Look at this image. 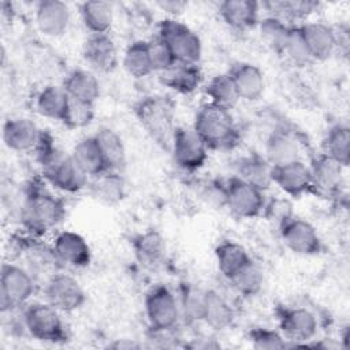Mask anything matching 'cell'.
<instances>
[{
    "instance_id": "7dc6e473",
    "label": "cell",
    "mask_w": 350,
    "mask_h": 350,
    "mask_svg": "<svg viewBox=\"0 0 350 350\" xmlns=\"http://www.w3.org/2000/svg\"><path fill=\"white\" fill-rule=\"evenodd\" d=\"M159 7L170 14H178L180 11H183V8L187 5L186 3L183 1H160L157 3Z\"/></svg>"
},
{
    "instance_id": "f6af8a7d",
    "label": "cell",
    "mask_w": 350,
    "mask_h": 350,
    "mask_svg": "<svg viewBox=\"0 0 350 350\" xmlns=\"http://www.w3.org/2000/svg\"><path fill=\"white\" fill-rule=\"evenodd\" d=\"M148 42V51H149V57L152 63L153 72H164L170 67H172L176 63V59L174 57L171 49L168 45L159 38L157 36Z\"/></svg>"
},
{
    "instance_id": "30bf717a",
    "label": "cell",
    "mask_w": 350,
    "mask_h": 350,
    "mask_svg": "<svg viewBox=\"0 0 350 350\" xmlns=\"http://www.w3.org/2000/svg\"><path fill=\"white\" fill-rule=\"evenodd\" d=\"M170 149L175 164L187 172L202 168L209 156V148L193 127H176Z\"/></svg>"
},
{
    "instance_id": "b9f144b4",
    "label": "cell",
    "mask_w": 350,
    "mask_h": 350,
    "mask_svg": "<svg viewBox=\"0 0 350 350\" xmlns=\"http://www.w3.org/2000/svg\"><path fill=\"white\" fill-rule=\"evenodd\" d=\"M283 53L295 66H306L310 62H313L308 51V46L305 44V40L302 37L299 25L291 26L286 45L283 48Z\"/></svg>"
},
{
    "instance_id": "7a4b0ae2",
    "label": "cell",
    "mask_w": 350,
    "mask_h": 350,
    "mask_svg": "<svg viewBox=\"0 0 350 350\" xmlns=\"http://www.w3.org/2000/svg\"><path fill=\"white\" fill-rule=\"evenodd\" d=\"M66 215L63 201L41 186H31L22 204L21 219L33 234L41 235L56 228Z\"/></svg>"
},
{
    "instance_id": "9c48e42d",
    "label": "cell",
    "mask_w": 350,
    "mask_h": 350,
    "mask_svg": "<svg viewBox=\"0 0 350 350\" xmlns=\"http://www.w3.org/2000/svg\"><path fill=\"white\" fill-rule=\"evenodd\" d=\"M135 112L152 138L170 149L176 129L172 122L171 108L159 97H145L137 105Z\"/></svg>"
},
{
    "instance_id": "8992f818",
    "label": "cell",
    "mask_w": 350,
    "mask_h": 350,
    "mask_svg": "<svg viewBox=\"0 0 350 350\" xmlns=\"http://www.w3.org/2000/svg\"><path fill=\"white\" fill-rule=\"evenodd\" d=\"M157 37L171 49L176 62L198 64L202 56V42L198 34L175 18H164L159 23Z\"/></svg>"
},
{
    "instance_id": "484cf974",
    "label": "cell",
    "mask_w": 350,
    "mask_h": 350,
    "mask_svg": "<svg viewBox=\"0 0 350 350\" xmlns=\"http://www.w3.org/2000/svg\"><path fill=\"white\" fill-rule=\"evenodd\" d=\"M271 164L257 154L243 156L235 164V178L265 191L272 186Z\"/></svg>"
},
{
    "instance_id": "9a60e30c",
    "label": "cell",
    "mask_w": 350,
    "mask_h": 350,
    "mask_svg": "<svg viewBox=\"0 0 350 350\" xmlns=\"http://www.w3.org/2000/svg\"><path fill=\"white\" fill-rule=\"evenodd\" d=\"M271 176L272 185L278 186L287 196L301 197L313 191L309 164L304 160L273 165L271 170Z\"/></svg>"
},
{
    "instance_id": "7c38bea8",
    "label": "cell",
    "mask_w": 350,
    "mask_h": 350,
    "mask_svg": "<svg viewBox=\"0 0 350 350\" xmlns=\"http://www.w3.org/2000/svg\"><path fill=\"white\" fill-rule=\"evenodd\" d=\"M280 239L284 246L298 256H314L321 250V239L312 223L291 216L279 226Z\"/></svg>"
},
{
    "instance_id": "ee69618b",
    "label": "cell",
    "mask_w": 350,
    "mask_h": 350,
    "mask_svg": "<svg viewBox=\"0 0 350 350\" xmlns=\"http://www.w3.org/2000/svg\"><path fill=\"white\" fill-rule=\"evenodd\" d=\"M249 340L254 349L258 350H278L287 347V339L276 329L256 327L249 331Z\"/></svg>"
},
{
    "instance_id": "cb8c5ba5",
    "label": "cell",
    "mask_w": 350,
    "mask_h": 350,
    "mask_svg": "<svg viewBox=\"0 0 350 350\" xmlns=\"http://www.w3.org/2000/svg\"><path fill=\"white\" fill-rule=\"evenodd\" d=\"M70 98L94 104L101 92L100 81L92 70L75 68L67 74L62 85Z\"/></svg>"
},
{
    "instance_id": "ba28073f",
    "label": "cell",
    "mask_w": 350,
    "mask_h": 350,
    "mask_svg": "<svg viewBox=\"0 0 350 350\" xmlns=\"http://www.w3.org/2000/svg\"><path fill=\"white\" fill-rule=\"evenodd\" d=\"M267 200L262 190L231 176L223 186V205L238 219H253L264 212Z\"/></svg>"
},
{
    "instance_id": "d4e9b609",
    "label": "cell",
    "mask_w": 350,
    "mask_h": 350,
    "mask_svg": "<svg viewBox=\"0 0 350 350\" xmlns=\"http://www.w3.org/2000/svg\"><path fill=\"white\" fill-rule=\"evenodd\" d=\"M160 78L170 89L182 94H190L200 88L202 82V72L198 64L176 62L172 67L160 72Z\"/></svg>"
},
{
    "instance_id": "6da1fadb",
    "label": "cell",
    "mask_w": 350,
    "mask_h": 350,
    "mask_svg": "<svg viewBox=\"0 0 350 350\" xmlns=\"http://www.w3.org/2000/svg\"><path fill=\"white\" fill-rule=\"evenodd\" d=\"M191 127L209 149H231L239 139L238 127L231 111L209 101L197 109Z\"/></svg>"
},
{
    "instance_id": "7bdbcfd3",
    "label": "cell",
    "mask_w": 350,
    "mask_h": 350,
    "mask_svg": "<svg viewBox=\"0 0 350 350\" xmlns=\"http://www.w3.org/2000/svg\"><path fill=\"white\" fill-rule=\"evenodd\" d=\"M93 118L94 104H88L70 98L62 123L68 129H83L93 122Z\"/></svg>"
},
{
    "instance_id": "3957f363",
    "label": "cell",
    "mask_w": 350,
    "mask_h": 350,
    "mask_svg": "<svg viewBox=\"0 0 350 350\" xmlns=\"http://www.w3.org/2000/svg\"><path fill=\"white\" fill-rule=\"evenodd\" d=\"M26 332L36 340L57 343L67 339L62 312L49 302H29L22 309Z\"/></svg>"
},
{
    "instance_id": "d590c367",
    "label": "cell",
    "mask_w": 350,
    "mask_h": 350,
    "mask_svg": "<svg viewBox=\"0 0 350 350\" xmlns=\"http://www.w3.org/2000/svg\"><path fill=\"white\" fill-rule=\"evenodd\" d=\"M323 148L327 156L332 157L343 167L350 163V129L345 123L331 126L324 137Z\"/></svg>"
},
{
    "instance_id": "f546056e",
    "label": "cell",
    "mask_w": 350,
    "mask_h": 350,
    "mask_svg": "<svg viewBox=\"0 0 350 350\" xmlns=\"http://www.w3.org/2000/svg\"><path fill=\"white\" fill-rule=\"evenodd\" d=\"M134 253L138 261L149 268L159 267L165 260L167 246L160 232L154 230L139 234L133 242Z\"/></svg>"
},
{
    "instance_id": "7402d4cb",
    "label": "cell",
    "mask_w": 350,
    "mask_h": 350,
    "mask_svg": "<svg viewBox=\"0 0 350 350\" xmlns=\"http://www.w3.org/2000/svg\"><path fill=\"white\" fill-rule=\"evenodd\" d=\"M239 100L257 101L265 90V77L264 72L252 63L241 62L231 67L228 71Z\"/></svg>"
},
{
    "instance_id": "1f68e13d",
    "label": "cell",
    "mask_w": 350,
    "mask_h": 350,
    "mask_svg": "<svg viewBox=\"0 0 350 350\" xmlns=\"http://www.w3.org/2000/svg\"><path fill=\"white\" fill-rule=\"evenodd\" d=\"M94 138L103 153L107 170L122 171L126 165L127 154L122 137L109 127H101L94 134Z\"/></svg>"
},
{
    "instance_id": "4fadbf2b",
    "label": "cell",
    "mask_w": 350,
    "mask_h": 350,
    "mask_svg": "<svg viewBox=\"0 0 350 350\" xmlns=\"http://www.w3.org/2000/svg\"><path fill=\"white\" fill-rule=\"evenodd\" d=\"M280 332L294 345L312 340L319 331L317 316L304 306H283L278 312Z\"/></svg>"
},
{
    "instance_id": "60d3db41",
    "label": "cell",
    "mask_w": 350,
    "mask_h": 350,
    "mask_svg": "<svg viewBox=\"0 0 350 350\" xmlns=\"http://www.w3.org/2000/svg\"><path fill=\"white\" fill-rule=\"evenodd\" d=\"M205 295L206 290L196 284H183L178 295L180 316L190 323L202 321Z\"/></svg>"
},
{
    "instance_id": "8fae6325",
    "label": "cell",
    "mask_w": 350,
    "mask_h": 350,
    "mask_svg": "<svg viewBox=\"0 0 350 350\" xmlns=\"http://www.w3.org/2000/svg\"><path fill=\"white\" fill-rule=\"evenodd\" d=\"M45 301L62 313H72L82 308L86 294L81 283L71 275L63 272L52 273L44 286Z\"/></svg>"
},
{
    "instance_id": "ac0fdd59",
    "label": "cell",
    "mask_w": 350,
    "mask_h": 350,
    "mask_svg": "<svg viewBox=\"0 0 350 350\" xmlns=\"http://www.w3.org/2000/svg\"><path fill=\"white\" fill-rule=\"evenodd\" d=\"M34 21L38 30L48 37L63 36L71 22L67 3L60 0H41L34 8Z\"/></svg>"
},
{
    "instance_id": "277c9868",
    "label": "cell",
    "mask_w": 350,
    "mask_h": 350,
    "mask_svg": "<svg viewBox=\"0 0 350 350\" xmlns=\"http://www.w3.org/2000/svg\"><path fill=\"white\" fill-rule=\"evenodd\" d=\"M36 282L29 269L15 262H4L0 271V310L3 314L29 304Z\"/></svg>"
},
{
    "instance_id": "5b68a950",
    "label": "cell",
    "mask_w": 350,
    "mask_h": 350,
    "mask_svg": "<svg viewBox=\"0 0 350 350\" xmlns=\"http://www.w3.org/2000/svg\"><path fill=\"white\" fill-rule=\"evenodd\" d=\"M40 164L46 182L63 193L74 194L88 187L89 176L79 168L71 154L55 149Z\"/></svg>"
},
{
    "instance_id": "e575fe53",
    "label": "cell",
    "mask_w": 350,
    "mask_h": 350,
    "mask_svg": "<svg viewBox=\"0 0 350 350\" xmlns=\"http://www.w3.org/2000/svg\"><path fill=\"white\" fill-rule=\"evenodd\" d=\"M261 5L267 8L269 15L280 18L287 23L304 21L319 8V3L310 0H273L265 1Z\"/></svg>"
},
{
    "instance_id": "8d00e7d4",
    "label": "cell",
    "mask_w": 350,
    "mask_h": 350,
    "mask_svg": "<svg viewBox=\"0 0 350 350\" xmlns=\"http://www.w3.org/2000/svg\"><path fill=\"white\" fill-rule=\"evenodd\" d=\"M205 94L209 98V103L230 111L239 101V96L228 72L212 77L205 86Z\"/></svg>"
},
{
    "instance_id": "4dcf8cb0",
    "label": "cell",
    "mask_w": 350,
    "mask_h": 350,
    "mask_svg": "<svg viewBox=\"0 0 350 350\" xmlns=\"http://www.w3.org/2000/svg\"><path fill=\"white\" fill-rule=\"evenodd\" d=\"M68 101L70 97L62 85H46L37 93L34 107L41 116L62 122Z\"/></svg>"
},
{
    "instance_id": "ffe728a7",
    "label": "cell",
    "mask_w": 350,
    "mask_h": 350,
    "mask_svg": "<svg viewBox=\"0 0 350 350\" xmlns=\"http://www.w3.org/2000/svg\"><path fill=\"white\" fill-rule=\"evenodd\" d=\"M312 60H327L339 46L338 33L327 23L314 21L299 25Z\"/></svg>"
},
{
    "instance_id": "e0dca14e",
    "label": "cell",
    "mask_w": 350,
    "mask_h": 350,
    "mask_svg": "<svg viewBox=\"0 0 350 350\" xmlns=\"http://www.w3.org/2000/svg\"><path fill=\"white\" fill-rule=\"evenodd\" d=\"M308 164L310 170L313 191L325 196H334L340 191L346 167L325 153L313 156Z\"/></svg>"
},
{
    "instance_id": "5bb4252c",
    "label": "cell",
    "mask_w": 350,
    "mask_h": 350,
    "mask_svg": "<svg viewBox=\"0 0 350 350\" xmlns=\"http://www.w3.org/2000/svg\"><path fill=\"white\" fill-rule=\"evenodd\" d=\"M57 264L67 268H85L92 260V250L86 239L70 230L56 234L51 246Z\"/></svg>"
},
{
    "instance_id": "4316f807",
    "label": "cell",
    "mask_w": 350,
    "mask_h": 350,
    "mask_svg": "<svg viewBox=\"0 0 350 350\" xmlns=\"http://www.w3.org/2000/svg\"><path fill=\"white\" fill-rule=\"evenodd\" d=\"M79 16L90 34H105L113 25V5L103 0L83 1L79 5Z\"/></svg>"
},
{
    "instance_id": "74e56055",
    "label": "cell",
    "mask_w": 350,
    "mask_h": 350,
    "mask_svg": "<svg viewBox=\"0 0 350 350\" xmlns=\"http://www.w3.org/2000/svg\"><path fill=\"white\" fill-rule=\"evenodd\" d=\"M293 25L294 23H287L283 19L272 15H267L257 23L260 37L264 44L278 53H283V48Z\"/></svg>"
},
{
    "instance_id": "f35d334b",
    "label": "cell",
    "mask_w": 350,
    "mask_h": 350,
    "mask_svg": "<svg viewBox=\"0 0 350 350\" xmlns=\"http://www.w3.org/2000/svg\"><path fill=\"white\" fill-rule=\"evenodd\" d=\"M123 67L134 78H145L153 72L148 42L138 40L131 42L123 53Z\"/></svg>"
},
{
    "instance_id": "d6986e66",
    "label": "cell",
    "mask_w": 350,
    "mask_h": 350,
    "mask_svg": "<svg viewBox=\"0 0 350 350\" xmlns=\"http://www.w3.org/2000/svg\"><path fill=\"white\" fill-rule=\"evenodd\" d=\"M42 133L29 118H10L3 124V141L14 152H34L41 141Z\"/></svg>"
},
{
    "instance_id": "ab89813d",
    "label": "cell",
    "mask_w": 350,
    "mask_h": 350,
    "mask_svg": "<svg viewBox=\"0 0 350 350\" xmlns=\"http://www.w3.org/2000/svg\"><path fill=\"white\" fill-rule=\"evenodd\" d=\"M228 282L241 295L254 297L264 286V272L261 267L250 258V261L243 265Z\"/></svg>"
},
{
    "instance_id": "83f0119b",
    "label": "cell",
    "mask_w": 350,
    "mask_h": 350,
    "mask_svg": "<svg viewBox=\"0 0 350 350\" xmlns=\"http://www.w3.org/2000/svg\"><path fill=\"white\" fill-rule=\"evenodd\" d=\"M124 179L119 171L105 170L94 176L89 178L88 189L90 194L104 202L116 204L124 196Z\"/></svg>"
},
{
    "instance_id": "603a6c76",
    "label": "cell",
    "mask_w": 350,
    "mask_h": 350,
    "mask_svg": "<svg viewBox=\"0 0 350 350\" xmlns=\"http://www.w3.org/2000/svg\"><path fill=\"white\" fill-rule=\"evenodd\" d=\"M260 3L254 0H224L219 4V15L234 30H249L257 26Z\"/></svg>"
},
{
    "instance_id": "d6a6232c",
    "label": "cell",
    "mask_w": 350,
    "mask_h": 350,
    "mask_svg": "<svg viewBox=\"0 0 350 350\" xmlns=\"http://www.w3.org/2000/svg\"><path fill=\"white\" fill-rule=\"evenodd\" d=\"M70 154L89 178L107 170L103 153L94 135L83 137L75 142Z\"/></svg>"
},
{
    "instance_id": "f1b7e54d",
    "label": "cell",
    "mask_w": 350,
    "mask_h": 350,
    "mask_svg": "<svg viewBox=\"0 0 350 350\" xmlns=\"http://www.w3.org/2000/svg\"><path fill=\"white\" fill-rule=\"evenodd\" d=\"M235 319L234 309L224 295L216 290H206L202 323L213 331L228 328Z\"/></svg>"
},
{
    "instance_id": "52a82bcc",
    "label": "cell",
    "mask_w": 350,
    "mask_h": 350,
    "mask_svg": "<svg viewBox=\"0 0 350 350\" xmlns=\"http://www.w3.org/2000/svg\"><path fill=\"white\" fill-rule=\"evenodd\" d=\"M145 314L150 329H175L182 319L178 295L165 284L153 286L145 295Z\"/></svg>"
},
{
    "instance_id": "836d02e7",
    "label": "cell",
    "mask_w": 350,
    "mask_h": 350,
    "mask_svg": "<svg viewBox=\"0 0 350 350\" xmlns=\"http://www.w3.org/2000/svg\"><path fill=\"white\" fill-rule=\"evenodd\" d=\"M215 257L220 273L227 280H230L252 258L247 250L234 241L220 242L215 249Z\"/></svg>"
},
{
    "instance_id": "bcb514c9",
    "label": "cell",
    "mask_w": 350,
    "mask_h": 350,
    "mask_svg": "<svg viewBox=\"0 0 350 350\" xmlns=\"http://www.w3.org/2000/svg\"><path fill=\"white\" fill-rule=\"evenodd\" d=\"M264 212L273 220H278L279 226L286 221L288 217L293 216V212H291V205L288 204L287 200H283V198H276L271 202H267L265 204V208H264Z\"/></svg>"
},
{
    "instance_id": "44dd1931",
    "label": "cell",
    "mask_w": 350,
    "mask_h": 350,
    "mask_svg": "<svg viewBox=\"0 0 350 350\" xmlns=\"http://www.w3.org/2000/svg\"><path fill=\"white\" fill-rule=\"evenodd\" d=\"M265 160L273 165L286 164L302 159V142L294 131L278 129L265 142Z\"/></svg>"
},
{
    "instance_id": "2e32d148",
    "label": "cell",
    "mask_w": 350,
    "mask_h": 350,
    "mask_svg": "<svg viewBox=\"0 0 350 350\" xmlns=\"http://www.w3.org/2000/svg\"><path fill=\"white\" fill-rule=\"evenodd\" d=\"M82 57L93 72H112L118 66L116 44L109 33L89 34L82 46Z\"/></svg>"
}]
</instances>
